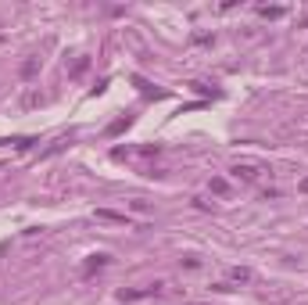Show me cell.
Returning a JSON list of instances; mask_svg holds the SVG:
<instances>
[{
    "label": "cell",
    "mask_w": 308,
    "mask_h": 305,
    "mask_svg": "<svg viewBox=\"0 0 308 305\" xmlns=\"http://www.w3.org/2000/svg\"><path fill=\"white\" fill-rule=\"evenodd\" d=\"M305 190H308V180H305Z\"/></svg>",
    "instance_id": "cell-1"
}]
</instances>
